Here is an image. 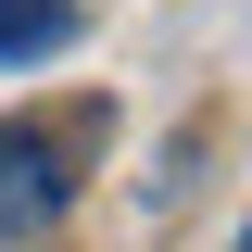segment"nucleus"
<instances>
[{
	"mask_svg": "<svg viewBox=\"0 0 252 252\" xmlns=\"http://www.w3.org/2000/svg\"><path fill=\"white\" fill-rule=\"evenodd\" d=\"M76 0H0V63H38V51H76Z\"/></svg>",
	"mask_w": 252,
	"mask_h": 252,
	"instance_id": "obj_2",
	"label": "nucleus"
},
{
	"mask_svg": "<svg viewBox=\"0 0 252 252\" xmlns=\"http://www.w3.org/2000/svg\"><path fill=\"white\" fill-rule=\"evenodd\" d=\"M240 252H252V227H240Z\"/></svg>",
	"mask_w": 252,
	"mask_h": 252,
	"instance_id": "obj_3",
	"label": "nucleus"
},
{
	"mask_svg": "<svg viewBox=\"0 0 252 252\" xmlns=\"http://www.w3.org/2000/svg\"><path fill=\"white\" fill-rule=\"evenodd\" d=\"M76 139H89V114H26V126H0V240L63 227V202H76Z\"/></svg>",
	"mask_w": 252,
	"mask_h": 252,
	"instance_id": "obj_1",
	"label": "nucleus"
}]
</instances>
